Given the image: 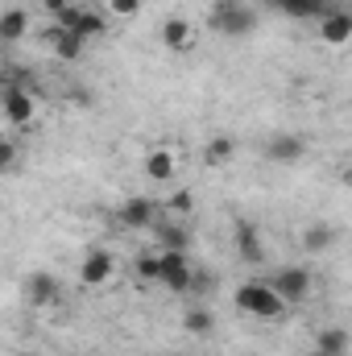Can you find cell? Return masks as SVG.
Instances as JSON below:
<instances>
[{"instance_id":"cell-19","label":"cell","mask_w":352,"mask_h":356,"mask_svg":"<svg viewBox=\"0 0 352 356\" xmlns=\"http://www.w3.org/2000/svg\"><path fill=\"white\" fill-rule=\"evenodd\" d=\"M332 245H336V228H332L328 220L307 224V232H303V249H307V253H328Z\"/></svg>"},{"instance_id":"cell-10","label":"cell","mask_w":352,"mask_h":356,"mask_svg":"<svg viewBox=\"0 0 352 356\" xmlns=\"http://www.w3.org/2000/svg\"><path fill=\"white\" fill-rule=\"evenodd\" d=\"M232 236H237V257L245 266H262L265 261V245H262V228L253 220H237L232 224Z\"/></svg>"},{"instance_id":"cell-16","label":"cell","mask_w":352,"mask_h":356,"mask_svg":"<svg viewBox=\"0 0 352 356\" xmlns=\"http://www.w3.org/2000/svg\"><path fill=\"white\" fill-rule=\"evenodd\" d=\"M303 154H307V141L294 137V133H278V137H269V145H265V158H269V162H298Z\"/></svg>"},{"instance_id":"cell-17","label":"cell","mask_w":352,"mask_h":356,"mask_svg":"<svg viewBox=\"0 0 352 356\" xmlns=\"http://www.w3.org/2000/svg\"><path fill=\"white\" fill-rule=\"evenodd\" d=\"M232 158H237V141H232L228 133L207 137V145H203V166H207V170H220V166H228Z\"/></svg>"},{"instance_id":"cell-4","label":"cell","mask_w":352,"mask_h":356,"mask_svg":"<svg viewBox=\"0 0 352 356\" xmlns=\"http://www.w3.org/2000/svg\"><path fill=\"white\" fill-rule=\"evenodd\" d=\"M158 282L166 286V290H191L195 286V269H191V257L182 253V249H158Z\"/></svg>"},{"instance_id":"cell-13","label":"cell","mask_w":352,"mask_h":356,"mask_svg":"<svg viewBox=\"0 0 352 356\" xmlns=\"http://www.w3.org/2000/svg\"><path fill=\"white\" fill-rule=\"evenodd\" d=\"M162 46H166L170 54L195 50V25H191L186 17H166V21H162Z\"/></svg>"},{"instance_id":"cell-20","label":"cell","mask_w":352,"mask_h":356,"mask_svg":"<svg viewBox=\"0 0 352 356\" xmlns=\"http://www.w3.org/2000/svg\"><path fill=\"white\" fill-rule=\"evenodd\" d=\"M158 207H162V216H170V220H186V216L195 211V191L182 186V191H175L166 203H158Z\"/></svg>"},{"instance_id":"cell-9","label":"cell","mask_w":352,"mask_h":356,"mask_svg":"<svg viewBox=\"0 0 352 356\" xmlns=\"http://www.w3.org/2000/svg\"><path fill=\"white\" fill-rule=\"evenodd\" d=\"M112 277H116V257L108 249H88V257L79 261V282L88 290H104Z\"/></svg>"},{"instance_id":"cell-3","label":"cell","mask_w":352,"mask_h":356,"mask_svg":"<svg viewBox=\"0 0 352 356\" xmlns=\"http://www.w3.org/2000/svg\"><path fill=\"white\" fill-rule=\"evenodd\" d=\"M54 25H63V29H71L75 38H83V42H95V38H104L108 33V21H104V13H95V8H83V4H67L58 17H54Z\"/></svg>"},{"instance_id":"cell-15","label":"cell","mask_w":352,"mask_h":356,"mask_svg":"<svg viewBox=\"0 0 352 356\" xmlns=\"http://www.w3.org/2000/svg\"><path fill=\"white\" fill-rule=\"evenodd\" d=\"M150 232H154V241H158V249H182V253H186V245H191V232H186V220H170V216H158Z\"/></svg>"},{"instance_id":"cell-11","label":"cell","mask_w":352,"mask_h":356,"mask_svg":"<svg viewBox=\"0 0 352 356\" xmlns=\"http://www.w3.org/2000/svg\"><path fill=\"white\" fill-rule=\"evenodd\" d=\"M46 46H50L54 58H63V63H79V58L88 54V42L75 38V33L63 29V25H50V29H46Z\"/></svg>"},{"instance_id":"cell-5","label":"cell","mask_w":352,"mask_h":356,"mask_svg":"<svg viewBox=\"0 0 352 356\" xmlns=\"http://www.w3.org/2000/svg\"><path fill=\"white\" fill-rule=\"evenodd\" d=\"M158 216H162V207H158L150 195H129V199L116 207V224L129 228V232H150Z\"/></svg>"},{"instance_id":"cell-25","label":"cell","mask_w":352,"mask_h":356,"mask_svg":"<svg viewBox=\"0 0 352 356\" xmlns=\"http://www.w3.org/2000/svg\"><path fill=\"white\" fill-rule=\"evenodd\" d=\"M137 277H141V282H158V249H145V253H141V257H137Z\"/></svg>"},{"instance_id":"cell-29","label":"cell","mask_w":352,"mask_h":356,"mask_svg":"<svg viewBox=\"0 0 352 356\" xmlns=\"http://www.w3.org/2000/svg\"><path fill=\"white\" fill-rule=\"evenodd\" d=\"M25 356H33V353H25Z\"/></svg>"},{"instance_id":"cell-2","label":"cell","mask_w":352,"mask_h":356,"mask_svg":"<svg viewBox=\"0 0 352 356\" xmlns=\"http://www.w3.org/2000/svg\"><path fill=\"white\" fill-rule=\"evenodd\" d=\"M207 25L224 38H245L257 29V13L249 0H211L207 4Z\"/></svg>"},{"instance_id":"cell-18","label":"cell","mask_w":352,"mask_h":356,"mask_svg":"<svg viewBox=\"0 0 352 356\" xmlns=\"http://www.w3.org/2000/svg\"><path fill=\"white\" fill-rule=\"evenodd\" d=\"M25 33H29V13H25V8H4V13H0V42L13 46V42H21Z\"/></svg>"},{"instance_id":"cell-26","label":"cell","mask_w":352,"mask_h":356,"mask_svg":"<svg viewBox=\"0 0 352 356\" xmlns=\"http://www.w3.org/2000/svg\"><path fill=\"white\" fill-rule=\"evenodd\" d=\"M112 17H137L141 13V0H104Z\"/></svg>"},{"instance_id":"cell-28","label":"cell","mask_w":352,"mask_h":356,"mask_svg":"<svg viewBox=\"0 0 352 356\" xmlns=\"http://www.w3.org/2000/svg\"><path fill=\"white\" fill-rule=\"evenodd\" d=\"M71 0H42V13H50V17H58L63 8H67Z\"/></svg>"},{"instance_id":"cell-24","label":"cell","mask_w":352,"mask_h":356,"mask_svg":"<svg viewBox=\"0 0 352 356\" xmlns=\"http://www.w3.org/2000/svg\"><path fill=\"white\" fill-rule=\"evenodd\" d=\"M17 166H21V145L8 141V137H0V175H8Z\"/></svg>"},{"instance_id":"cell-27","label":"cell","mask_w":352,"mask_h":356,"mask_svg":"<svg viewBox=\"0 0 352 356\" xmlns=\"http://www.w3.org/2000/svg\"><path fill=\"white\" fill-rule=\"evenodd\" d=\"M332 8H340V0H311V13H315V21H319L323 13H332Z\"/></svg>"},{"instance_id":"cell-7","label":"cell","mask_w":352,"mask_h":356,"mask_svg":"<svg viewBox=\"0 0 352 356\" xmlns=\"http://www.w3.org/2000/svg\"><path fill=\"white\" fill-rule=\"evenodd\" d=\"M25 302H29L33 311L58 307V302H63V282H58L54 273H46V269L29 273V277H25Z\"/></svg>"},{"instance_id":"cell-21","label":"cell","mask_w":352,"mask_h":356,"mask_svg":"<svg viewBox=\"0 0 352 356\" xmlns=\"http://www.w3.org/2000/svg\"><path fill=\"white\" fill-rule=\"evenodd\" d=\"M211 327H216L211 311H203V307H191V311H182V332H186V336H207Z\"/></svg>"},{"instance_id":"cell-22","label":"cell","mask_w":352,"mask_h":356,"mask_svg":"<svg viewBox=\"0 0 352 356\" xmlns=\"http://www.w3.org/2000/svg\"><path fill=\"white\" fill-rule=\"evenodd\" d=\"M265 8H273V13H282L290 21H315L311 0H265Z\"/></svg>"},{"instance_id":"cell-23","label":"cell","mask_w":352,"mask_h":356,"mask_svg":"<svg viewBox=\"0 0 352 356\" xmlns=\"http://www.w3.org/2000/svg\"><path fill=\"white\" fill-rule=\"evenodd\" d=\"M319 353L315 356H344V348H349V332L344 327H328V332H319Z\"/></svg>"},{"instance_id":"cell-8","label":"cell","mask_w":352,"mask_h":356,"mask_svg":"<svg viewBox=\"0 0 352 356\" xmlns=\"http://www.w3.org/2000/svg\"><path fill=\"white\" fill-rule=\"evenodd\" d=\"M0 112H4L8 124L25 129V124L38 120V99H33V91L29 88H4L0 91Z\"/></svg>"},{"instance_id":"cell-14","label":"cell","mask_w":352,"mask_h":356,"mask_svg":"<svg viewBox=\"0 0 352 356\" xmlns=\"http://www.w3.org/2000/svg\"><path fill=\"white\" fill-rule=\"evenodd\" d=\"M145 178H154V182H170L178 175V154L170 145H150V154H145Z\"/></svg>"},{"instance_id":"cell-12","label":"cell","mask_w":352,"mask_h":356,"mask_svg":"<svg viewBox=\"0 0 352 356\" xmlns=\"http://www.w3.org/2000/svg\"><path fill=\"white\" fill-rule=\"evenodd\" d=\"M319 42L323 46H349L352 42V13L344 8H332L319 17Z\"/></svg>"},{"instance_id":"cell-6","label":"cell","mask_w":352,"mask_h":356,"mask_svg":"<svg viewBox=\"0 0 352 356\" xmlns=\"http://www.w3.org/2000/svg\"><path fill=\"white\" fill-rule=\"evenodd\" d=\"M269 290L286 302V307H294V302H303L307 294H311V269L303 266H286L273 273V282H269Z\"/></svg>"},{"instance_id":"cell-1","label":"cell","mask_w":352,"mask_h":356,"mask_svg":"<svg viewBox=\"0 0 352 356\" xmlns=\"http://www.w3.org/2000/svg\"><path fill=\"white\" fill-rule=\"evenodd\" d=\"M232 307L249 319H262V323H278L290 315V307L269 290V282H241L237 294H232Z\"/></svg>"}]
</instances>
